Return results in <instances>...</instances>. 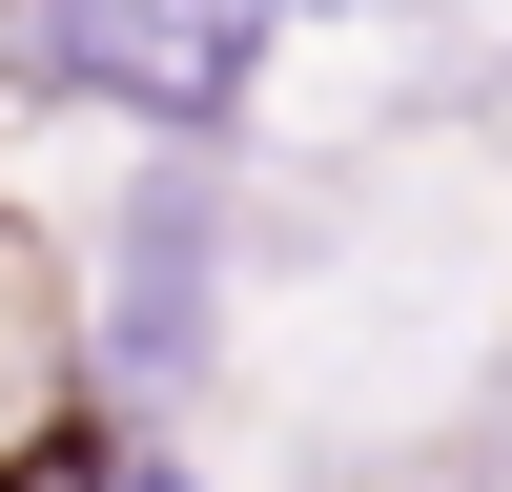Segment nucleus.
<instances>
[{
    "label": "nucleus",
    "instance_id": "7ed1b4c3",
    "mask_svg": "<svg viewBox=\"0 0 512 492\" xmlns=\"http://www.w3.org/2000/svg\"><path fill=\"white\" fill-rule=\"evenodd\" d=\"M103 492H226V472H205L185 431H123V472H103Z\"/></svg>",
    "mask_w": 512,
    "mask_h": 492
},
{
    "label": "nucleus",
    "instance_id": "f03ea898",
    "mask_svg": "<svg viewBox=\"0 0 512 492\" xmlns=\"http://www.w3.org/2000/svg\"><path fill=\"white\" fill-rule=\"evenodd\" d=\"M123 472V410L82 369V246L0 185V492H103Z\"/></svg>",
    "mask_w": 512,
    "mask_h": 492
},
{
    "label": "nucleus",
    "instance_id": "f257e3e1",
    "mask_svg": "<svg viewBox=\"0 0 512 492\" xmlns=\"http://www.w3.org/2000/svg\"><path fill=\"white\" fill-rule=\"evenodd\" d=\"M246 349V144H123L82 205V369L123 431H185Z\"/></svg>",
    "mask_w": 512,
    "mask_h": 492
}]
</instances>
